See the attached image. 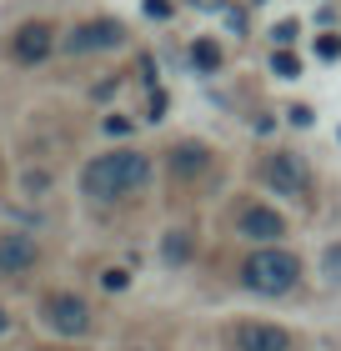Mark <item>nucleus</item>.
Masks as SVG:
<instances>
[{"label": "nucleus", "mask_w": 341, "mask_h": 351, "mask_svg": "<svg viewBox=\"0 0 341 351\" xmlns=\"http://www.w3.org/2000/svg\"><path fill=\"white\" fill-rule=\"evenodd\" d=\"M151 181V161L141 151H116V156H95V161L80 171V186L86 196L95 201H116V196H131Z\"/></svg>", "instance_id": "f257e3e1"}, {"label": "nucleus", "mask_w": 341, "mask_h": 351, "mask_svg": "<svg viewBox=\"0 0 341 351\" xmlns=\"http://www.w3.org/2000/svg\"><path fill=\"white\" fill-rule=\"evenodd\" d=\"M296 276H301V261L291 256V251H281V246L251 251L246 266H241V281H246L256 296H281V291L296 286Z\"/></svg>", "instance_id": "f03ea898"}, {"label": "nucleus", "mask_w": 341, "mask_h": 351, "mask_svg": "<svg viewBox=\"0 0 341 351\" xmlns=\"http://www.w3.org/2000/svg\"><path fill=\"white\" fill-rule=\"evenodd\" d=\"M45 326L60 331V337H80L91 326V306L75 291H56V296H45Z\"/></svg>", "instance_id": "7ed1b4c3"}, {"label": "nucleus", "mask_w": 341, "mask_h": 351, "mask_svg": "<svg viewBox=\"0 0 341 351\" xmlns=\"http://www.w3.org/2000/svg\"><path fill=\"white\" fill-rule=\"evenodd\" d=\"M116 45H126V30L116 21H86L66 36L71 56H95V51H116Z\"/></svg>", "instance_id": "20e7f679"}, {"label": "nucleus", "mask_w": 341, "mask_h": 351, "mask_svg": "<svg viewBox=\"0 0 341 351\" xmlns=\"http://www.w3.org/2000/svg\"><path fill=\"white\" fill-rule=\"evenodd\" d=\"M266 181L276 186V196H306V166H301V156H291V151H276L271 161H266Z\"/></svg>", "instance_id": "39448f33"}, {"label": "nucleus", "mask_w": 341, "mask_h": 351, "mask_svg": "<svg viewBox=\"0 0 341 351\" xmlns=\"http://www.w3.org/2000/svg\"><path fill=\"white\" fill-rule=\"evenodd\" d=\"M36 236H21V231H10V236H0V276H25L30 266H36Z\"/></svg>", "instance_id": "423d86ee"}, {"label": "nucleus", "mask_w": 341, "mask_h": 351, "mask_svg": "<svg viewBox=\"0 0 341 351\" xmlns=\"http://www.w3.org/2000/svg\"><path fill=\"white\" fill-rule=\"evenodd\" d=\"M281 231H286V221L271 206H246L241 211V236H251V241H276Z\"/></svg>", "instance_id": "0eeeda50"}, {"label": "nucleus", "mask_w": 341, "mask_h": 351, "mask_svg": "<svg viewBox=\"0 0 341 351\" xmlns=\"http://www.w3.org/2000/svg\"><path fill=\"white\" fill-rule=\"evenodd\" d=\"M236 351H286V331L246 322V326H236Z\"/></svg>", "instance_id": "6e6552de"}, {"label": "nucleus", "mask_w": 341, "mask_h": 351, "mask_svg": "<svg viewBox=\"0 0 341 351\" xmlns=\"http://www.w3.org/2000/svg\"><path fill=\"white\" fill-rule=\"evenodd\" d=\"M51 25H21L15 30V56L25 60V66H36V60H45L51 56Z\"/></svg>", "instance_id": "1a4fd4ad"}, {"label": "nucleus", "mask_w": 341, "mask_h": 351, "mask_svg": "<svg viewBox=\"0 0 341 351\" xmlns=\"http://www.w3.org/2000/svg\"><path fill=\"white\" fill-rule=\"evenodd\" d=\"M191 251H196V236H191V231H166V241H161V256H166L171 266H186Z\"/></svg>", "instance_id": "9d476101"}, {"label": "nucleus", "mask_w": 341, "mask_h": 351, "mask_svg": "<svg viewBox=\"0 0 341 351\" xmlns=\"http://www.w3.org/2000/svg\"><path fill=\"white\" fill-rule=\"evenodd\" d=\"M171 166L181 171V176H196V171H206V151L201 146H176L171 151Z\"/></svg>", "instance_id": "9b49d317"}, {"label": "nucleus", "mask_w": 341, "mask_h": 351, "mask_svg": "<svg viewBox=\"0 0 341 351\" xmlns=\"http://www.w3.org/2000/svg\"><path fill=\"white\" fill-rule=\"evenodd\" d=\"M191 66H196V71H221V45L216 40H196V45H191Z\"/></svg>", "instance_id": "f8f14e48"}, {"label": "nucleus", "mask_w": 341, "mask_h": 351, "mask_svg": "<svg viewBox=\"0 0 341 351\" xmlns=\"http://www.w3.org/2000/svg\"><path fill=\"white\" fill-rule=\"evenodd\" d=\"M271 71L281 75V81H296V75H301V60L291 56V51H276V56H271Z\"/></svg>", "instance_id": "ddd939ff"}, {"label": "nucleus", "mask_w": 341, "mask_h": 351, "mask_svg": "<svg viewBox=\"0 0 341 351\" xmlns=\"http://www.w3.org/2000/svg\"><path fill=\"white\" fill-rule=\"evenodd\" d=\"M321 271H327V276H331V281H341V241H336V246H327V251H321Z\"/></svg>", "instance_id": "4468645a"}, {"label": "nucleus", "mask_w": 341, "mask_h": 351, "mask_svg": "<svg viewBox=\"0 0 341 351\" xmlns=\"http://www.w3.org/2000/svg\"><path fill=\"white\" fill-rule=\"evenodd\" d=\"M126 281H131V276H126L121 266H110V271H101V286H106V291H126Z\"/></svg>", "instance_id": "2eb2a0df"}, {"label": "nucleus", "mask_w": 341, "mask_h": 351, "mask_svg": "<svg viewBox=\"0 0 341 351\" xmlns=\"http://www.w3.org/2000/svg\"><path fill=\"white\" fill-rule=\"evenodd\" d=\"M316 56H321V60H336V56H341V40H336V36H321V40H316Z\"/></svg>", "instance_id": "dca6fc26"}, {"label": "nucleus", "mask_w": 341, "mask_h": 351, "mask_svg": "<svg viewBox=\"0 0 341 351\" xmlns=\"http://www.w3.org/2000/svg\"><path fill=\"white\" fill-rule=\"evenodd\" d=\"M271 36H276V45H281V51H286V45L296 40V21H281V25L271 30Z\"/></svg>", "instance_id": "f3484780"}, {"label": "nucleus", "mask_w": 341, "mask_h": 351, "mask_svg": "<svg viewBox=\"0 0 341 351\" xmlns=\"http://www.w3.org/2000/svg\"><path fill=\"white\" fill-rule=\"evenodd\" d=\"M145 15L151 21H171V0H145Z\"/></svg>", "instance_id": "a211bd4d"}, {"label": "nucleus", "mask_w": 341, "mask_h": 351, "mask_svg": "<svg viewBox=\"0 0 341 351\" xmlns=\"http://www.w3.org/2000/svg\"><path fill=\"white\" fill-rule=\"evenodd\" d=\"M286 116H291V125H311V121H316V116H311V106H291Z\"/></svg>", "instance_id": "6ab92c4d"}, {"label": "nucleus", "mask_w": 341, "mask_h": 351, "mask_svg": "<svg viewBox=\"0 0 341 351\" xmlns=\"http://www.w3.org/2000/svg\"><path fill=\"white\" fill-rule=\"evenodd\" d=\"M126 131H131V121H126V116H106V136H126Z\"/></svg>", "instance_id": "aec40b11"}, {"label": "nucleus", "mask_w": 341, "mask_h": 351, "mask_svg": "<svg viewBox=\"0 0 341 351\" xmlns=\"http://www.w3.org/2000/svg\"><path fill=\"white\" fill-rule=\"evenodd\" d=\"M166 116V90H151V121Z\"/></svg>", "instance_id": "412c9836"}, {"label": "nucleus", "mask_w": 341, "mask_h": 351, "mask_svg": "<svg viewBox=\"0 0 341 351\" xmlns=\"http://www.w3.org/2000/svg\"><path fill=\"white\" fill-rule=\"evenodd\" d=\"M5 326H10V316H5V311H0V331H5Z\"/></svg>", "instance_id": "4be33fe9"}]
</instances>
